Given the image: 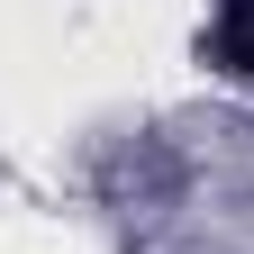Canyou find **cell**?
<instances>
[{
	"label": "cell",
	"mask_w": 254,
	"mask_h": 254,
	"mask_svg": "<svg viewBox=\"0 0 254 254\" xmlns=\"http://www.w3.org/2000/svg\"><path fill=\"white\" fill-rule=\"evenodd\" d=\"M200 55H209L227 82H245V91H254V0H218V9H209Z\"/></svg>",
	"instance_id": "cell-1"
}]
</instances>
